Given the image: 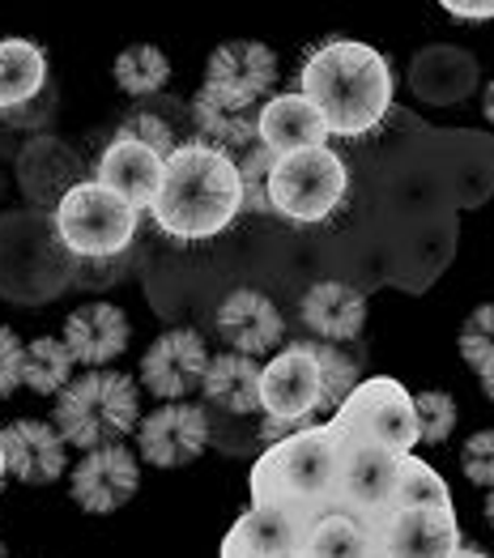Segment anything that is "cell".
<instances>
[{"instance_id": "44dd1931", "label": "cell", "mask_w": 494, "mask_h": 558, "mask_svg": "<svg viewBox=\"0 0 494 558\" xmlns=\"http://www.w3.org/2000/svg\"><path fill=\"white\" fill-rule=\"evenodd\" d=\"M299 312H303V325L312 328L315 337H324L328 345L354 341L366 328V294L350 281H315L303 294Z\"/></svg>"}, {"instance_id": "f35d334b", "label": "cell", "mask_w": 494, "mask_h": 558, "mask_svg": "<svg viewBox=\"0 0 494 558\" xmlns=\"http://www.w3.org/2000/svg\"><path fill=\"white\" fill-rule=\"evenodd\" d=\"M451 558H491V555H486V550H469V546H460Z\"/></svg>"}, {"instance_id": "30bf717a", "label": "cell", "mask_w": 494, "mask_h": 558, "mask_svg": "<svg viewBox=\"0 0 494 558\" xmlns=\"http://www.w3.org/2000/svg\"><path fill=\"white\" fill-rule=\"evenodd\" d=\"M401 461L405 452H388V448H346L337 508L362 515L371 524H384L393 515L397 482H401Z\"/></svg>"}, {"instance_id": "2e32d148", "label": "cell", "mask_w": 494, "mask_h": 558, "mask_svg": "<svg viewBox=\"0 0 494 558\" xmlns=\"http://www.w3.org/2000/svg\"><path fill=\"white\" fill-rule=\"evenodd\" d=\"M162 171H167V158L158 149H149L133 137H111V145L98 154L94 180L111 187L116 196H124L141 214V209H154L158 187H162Z\"/></svg>"}, {"instance_id": "7c38bea8", "label": "cell", "mask_w": 494, "mask_h": 558, "mask_svg": "<svg viewBox=\"0 0 494 558\" xmlns=\"http://www.w3.org/2000/svg\"><path fill=\"white\" fill-rule=\"evenodd\" d=\"M205 372H209V345L201 332L192 328H171L162 332L145 359H141V384L145 392L162 397V401H183L188 392H196L205 384Z\"/></svg>"}, {"instance_id": "9a60e30c", "label": "cell", "mask_w": 494, "mask_h": 558, "mask_svg": "<svg viewBox=\"0 0 494 558\" xmlns=\"http://www.w3.org/2000/svg\"><path fill=\"white\" fill-rule=\"evenodd\" d=\"M315 520L281 508H248L222 537V558H281L303 555Z\"/></svg>"}, {"instance_id": "1f68e13d", "label": "cell", "mask_w": 494, "mask_h": 558, "mask_svg": "<svg viewBox=\"0 0 494 558\" xmlns=\"http://www.w3.org/2000/svg\"><path fill=\"white\" fill-rule=\"evenodd\" d=\"M413 418H418V444H444L456 426V401L448 392L431 388L413 397Z\"/></svg>"}, {"instance_id": "e575fe53", "label": "cell", "mask_w": 494, "mask_h": 558, "mask_svg": "<svg viewBox=\"0 0 494 558\" xmlns=\"http://www.w3.org/2000/svg\"><path fill=\"white\" fill-rule=\"evenodd\" d=\"M460 469L473 486H486L494 490V426L491 430H478L473 439H465L460 448Z\"/></svg>"}, {"instance_id": "74e56055", "label": "cell", "mask_w": 494, "mask_h": 558, "mask_svg": "<svg viewBox=\"0 0 494 558\" xmlns=\"http://www.w3.org/2000/svg\"><path fill=\"white\" fill-rule=\"evenodd\" d=\"M482 116L494 124V77L486 82V90H482Z\"/></svg>"}, {"instance_id": "3957f363", "label": "cell", "mask_w": 494, "mask_h": 558, "mask_svg": "<svg viewBox=\"0 0 494 558\" xmlns=\"http://www.w3.org/2000/svg\"><path fill=\"white\" fill-rule=\"evenodd\" d=\"M341 457L346 448L328 422H312L269 444L252 465V508H281L308 520L333 512L341 490Z\"/></svg>"}, {"instance_id": "d590c367", "label": "cell", "mask_w": 494, "mask_h": 558, "mask_svg": "<svg viewBox=\"0 0 494 558\" xmlns=\"http://www.w3.org/2000/svg\"><path fill=\"white\" fill-rule=\"evenodd\" d=\"M22 359H26V345L13 328L0 325V397H9L13 388H22Z\"/></svg>"}, {"instance_id": "5bb4252c", "label": "cell", "mask_w": 494, "mask_h": 558, "mask_svg": "<svg viewBox=\"0 0 494 558\" xmlns=\"http://www.w3.org/2000/svg\"><path fill=\"white\" fill-rule=\"evenodd\" d=\"M214 325H218V337L230 345V354H243V359L273 354L286 337V320H281L277 303L261 290H230Z\"/></svg>"}, {"instance_id": "b9f144b4", "label": "cell", "mask_w": 494, "mask_h": 558, "mask_svg": "<svg viewBox=\"0 0 494 558\" xmlns=\"http://www.w3.org/2000/svg\"><path fill=\"white\" fill-rule=\"evenodd\" d=\"M4 473H9V461H4V439H0V482H4Z\"/></svg>"}, {"instance_id": "836d02e7", "label": "cell", "mask_w": 494, "mask_h": 558, "mask_svg": "<svg viewBox=\"0 0 494 558\" xmlns=\"http://www.w3.org/2000/svg\"><path fill=\"white\" fill-rule=\"evenodd\" d=\"M116 137H133V141H141V145H149V149H158L162 158L180 145L176 141V129L162 120V116H154V111H136V116H129L124 124H120V133Z\"/></svg>"}, {"instance_id": "7bdbcfd3", "label": "cell", "mask_w": 494, "mask_h": 558, "mask_svg": "<svg viewBox=\"0 0 494 558\" xmlns=\"http://www.w3.org/2000/svg\"><path fill=\"white\" fill-rule=\"evenodd\" d=\"M0 558H9V550H4V542H0Z\"/></svg>"}, {"instance_id": "f1b7e54d", "label": "cell", "mask_w": 494, "mask_h": 558, "mask_svg": "<svg viewBox=\"0 0 494 558\" xmlns=\"http://www.w3.org/2000/svg\"><path fill=\"white\" fill-rule=\"evenodd\" d=\"M413 508H426V512H451V490H448V482L426 465V461H418L413 452H405L393 512H413Z\"/></svg>"}, {"instance_id": "ee69618b", "label": "cell", "mask_w": 494, "mask_h": 558, "mask_svg": "<svg viewBox=\"0 0 494 558\" xmlns=\"http://www.w3.org/2000/svg\"><path fill=\"white\" fill-rule=\"evenodd\" d=\"M281 558H303V555H281Z\"/></svg>"}, {"instance_id": "ffe728a7", "label": "cell", "mask_w": 494, "mask_h": 558, "mask_svg": "<svg viewBox=\"0 0 494 558\" xmlns=\"http://www.w3.org/2000/svg\"><path fill=\"white\" fill-rule=\"evenodd\" d=\"M256 141L269 149L273 158H286V154H299V149L328 145V124L320 120V111L303 94H277L256 116Z\"/></svg>"}, {"instance_id": "e0dca14e", "label": "cell", "mask_w": 494, "mask_h": 558, "mask_svg": "<svg viewBox=\"0 0 494 558\" xmlns=\"http://www.w3.org/2000/svg\"><path fill=\"white\" fill-rule=\"evenodd\" d=\"M9 473L26 486H51L69 473V444L64 435L44 418H17L0 430Z\"/></svg>"}, {"instance_id": "7a4b0ae2", "label": "cell", "mask_w": 494, "mask_h": 558, "mask_svg": "<svg viewBox=\"0 0 494 558\" xmlns=\"http://www.w3.org/2000/svg\"><path fill=\"white\" fill-rule=\"evenodd\" d=\"M149 214L158 231L180 243H201V239L222 234L243 214L239 158H230L214 145H201V141H180L167 154L162 187Z\"/></svg>"}, {"instance_id": "52a82bcc", "label": "cell", "mask_w": 494, "mask_h": 558, "mask_svg": "<svg viewBox=\"0 0 494 558\" xmlns=\"http://www.w3.org/2000/svg\"><path fill=\"white\" fill-rule=\"evenodd\" d=\"M328 430L341 439V448H388L413 452L418 448V418L413 397L397 379L371 375L341 401V410L328 418Z\"/></svg>"}, {"instance_id": "d6986e66", "label": "cell", "mask_w": 494, "mask_h": 558, "mask_svg": "<svg viewBox=\"0 0 494 558\" xmlns=\"http://www.w3.org/2000/svg\"><path fill=\"white\" fill-rule=\"evenodd\" d=\"M133 325L116 303H86L64 320V350L73 354V363L82 367H107L129 350Z\"/></svg>"}, {"instance_id": "83f0119b", "label": "cell", "mask_w": 494, "mask_h": 558, "mask_svg": "<svg viewBox=\"0 0 494 558\" xmlns=\"http://www.w3.org/2000/svg\"><path fill=\"white\" fill-rule=\"evenodd\" d=\"M171 82V60L154 44H133L116 56V86L133 98H154Z\"/></svg>"}, {"instance_id": "cb8c5ba5", "label": "cell", "mask_w": 494, "mask_h": 558, "mask_svg": "<svg viewBox=\"0 0 494 558\" xmlns=\"http://www.w3.org/2000/svg\"><path fill=\"white\" fill-rule=\"evenodd\" d=\"M47 90V51L31 39H0V116L31 107Z\"/></svg>"}, {"instance_id": "d6a6232c", "label": "cell", "mask_w": 494, "mask_h": 558, "mask_svg": "<svg viewBox=\"0 0 494 558\" xmlns=\"http://www.w3.org/2000/svg\"><path fill=\"white\" fill-rule=\"evenodd\" d=\"M273 158L269 149L256 141L243 158H239V180H243V209H256V214H269V175H273Z\"/></svg>"}, {"instance_id": "6da1fadb", "label": "cell", "mask_w": 494, "mask_h": 558, "mask_svg": "<svg viewBox=\"0 0 494 558\" xmlns=\"http://www.w3.org/2000/svg\"><path fill=\"white\" fill-rule=\"evenodd\" d=\"M299 94L320 111L328 137H366L384 124L397 77L384 51L354 39H328L303 60Z\"/></svg>"}, {"instance_id": "7402d4cb", "label": "cell", "mask_w": 494, "mask_h": 558, "mask_svg": "<svg viewBox=\"0 0 494 558\" xmlns=\"http://www.w3.org/2000/svg\"><path fill=\"white\" fill-rule=\"evenodd\" d=\"M409 86L418 98L444 107V102H460L469 98L473 86H478V60L460 47L435 44L426 51L413 56V69H409Z\"/></svg>"}, {"instance_id": "5b68a950", "label": "cell", "mask_w": 494, "mask_h": 558, "mask_svg": "<svg viewBox=\"0 0 494 558\" xmlns=\"http://www.w3.org/2000/svg\"><path fill=\"white\" fill-rule=\"evenodd\" d=\"M346 192H350V167L337 149L328 145L299 149L273 162L269 214L299 222V227H315L341 209Z\"/></svg>"}, {"instance_id": "277c9868", "label": "cell", "mask_w": 494, "mask_h": 558, "mask_svg": "<svg viewBox=\"0 0 494 558\" xmlns=\"http://www.w3.org/2000/svg\"><path fill=\"white\" fill-rule=\"evenodd\" d=\"M51 426L64 435V444H73L82 452L111 448L141 426V392L124 372L77 375L56 397Z\"/></svg>"}, {"instance_id": "603a6c76", "label": "cell", "mask_w": 494, "mask_h": 558, "mask_svg": "<svg viewBox=\"0 0 494 558\" xmlns=\"http://www.w3.org/2000/svg\"><path fill=\"white\" fill-rule=\"evenodd\" d=\"M256 116H261V107H234V102H222V98H214L205 90L192 98L196 141L222 149L230 158L248 154L256 145Z\"/></svg>"}, {"instance_id": "ba28073f", "label": "cell", "mask_w": 494, "mask_h": 558, "mask_svg": "<svg viewBox=\"0 0 494 558\" xmlns=\"http://www.w3.org/2000/svg\"><path fill=\"white\" fill-rule=\"evenodd\" d=\"M261 414H265L269 444L312 426L315 414H328L324 372H320L312 341H294V345L277 350L261 367Z\"/></svg>"}, {"instance_id": "8fae6325", "label": "cell", "mask_w": 494, "mask_h": 558, "mask_svg": "<svg viewBox=\"0 0 494 558\" xmlns=\"http://www.w3.org/2000/svg\"><path fill=\"white\" fill-rule=\"evenodd\" d=\"M136 486H141V465L124 444L94 448L77 461V469H69V495L91 515L120 512L136 495Z\"/></svg>"}, {"instance_id": "60d3db41", "label": "cell", "mask_w": 494, "mask_h": 558, "mask_svg": "<svg viewBox=\"0 0 494 558\" xmlns=\"http://www.w3.org/2000/svg\"><path fill=\"white\" fill-rule=\"evenodd\" d=\"M482 392H486V397L494 401V372H491V375H482Z\"/></svg>"}, {"instance_id": "8d00e7d4", "label": "cell", "mask_w": 494, "mask_h": 558, "mask_svg": "<svg viewBox=\"0 0 494 558\" xmlns=\"http://www.w3.org/2000/svg\"><path fill=\"white\" fill-rule=\"evenodd\" d=\"M444 13L460 17V22H491L494 0H444Z\"/></svg>"}, {"instance_id": "9c48e42d", "label": "cell", "mask_w": 494, "mask_h": 558, "mask_svg": "<svg viewBox=\"0 0 494 558\" xmlns=\"http://www.w3.org/2000/svg\"><path fill=\"white\" fill-rule=\"evenodd\" d=\"M273 86H277L273 47L256 44V39H234V44L214 47L201 90L222 98V102H234V107H265Z\"/></svg>"}, {"instance_id": "8992f818", "label": "cell", "mask_w": 494, "mask_h": 558, "mask_svg": "<svg viewBox=\"0 0 494 558\" xmlns=\"http://www.w3.org/2000/svg\"><path fill=\"white\" fill-rule=\"evenodd\" d=\"M136 218L141 214L124 196H116L98 180H82L56 205V239L77 260H111L133 243Z\"/></svg>"}, {"instance_id": "4fadbf2b", "label": "cell", "mask_w": 494, "mask_h": 558, "mask_svg": "<svg viewBox=\"0 0 494 558\" xmlns=\"http://www.w3.org/2000/svg\"><path fill=\"white\" fill-rule=\"evenodd\" d=\"M136 448L145 465L183 469L209 448V414L205 405H162L136 426Z\"/></svg>"}, {"instance_id": "d4e9b609", "label": "cell", "mask_w": 494, "mask_h": 558, "mask_svg": "<svg viewBox=\"0 0 494 558\" xmlns=\"http://www.w3.org/2000/svg\"><path fill=\"white\" fill-rule=\"evenodd\" d=\"M201 392H205L209 405H218L226 414H239V418L256 414L261 410V363L226 350L218 359H209Z\"/></svg>"}, {"instance_id": "ab89813d", "label": "cell", "mask_w": 494, "mask_h": 558, "mask_svg": "<svg viewBox=\"0 0 494 558\" xmlns=\"http://www.w3.org/2000/svg\"><path fill=\"white\" fill-rule=\"evenodd\" d=\"M486 524L494 529V490H486Z\"/></svg>"}, {"instance_id": "484cf974", "label": "cell", "mask_w": 494, "mask_h": 558, "mask_svg": "<svg viewBox=\"0 0 494 558\" xmlns=\"http://www.w3.org/2000/svg\"><path fill=\"white\" fill-rule=\"evenodd\" d=\"M375 546H379V524L333 508L315 515L312 533L303 542V558H375Z\"/></svg>"}, {"instance_id": "4dcf8cb0", "label": "cell", "mask_w": 494, "mask_h": 558, "mask_svg": "<svg viewBox=\"0 0 494 558\" xmlns=\"http://www.w3.org/2000/svg\"><path fill=\"white\" fill-rule=\"evenodd\" d=\"M460 359L478 375L494 372V303H482V307L460 325Z\"/></svg>"}, {"instance_id": "4316f807", "label": "cell", "mask_w": 494, "mask_h": 558, "mask_svg": "<svg viewBox=\"0 0 494 558\" xmlns=\"http://www.w3.org/2000/svg\"><path fill=\"white\" fill-rule=\"evenodd\" d=\"M73 354L64 350L60 337H39L26 345V359H22V384L39 397H60L69 384H73Z\"/></svg>"}, {"instance_id": "f546056e", "label": "cell", "mask_w": 494, "mask_h": 558, "mask_svg": "<svg viewBox=\"0 0 494 558\" xmlns=\"http://www.w3.org/2000/svg\"><path fill=\"white\" fill-rule=\"evenodd\" d=\"M315 359H320V372H324V392H328V418L341 410V401L359 388V363L350 359V354H341L337 345H328V341H312Z\"/></svg>"}, {"instance_id": "ac0fdd59", "label": "cell", "mask_w": 494, "mask_h": 558, "mask_svg": "<svg viewBox=\"0 0 494 558\" xmlns=\"http://www.w3.org/2000/svg\"><path fill=\"white\" fill-rule=\"evenodd\" d=\"M460 550L456 512H393L379 524L375 558H451Z\"/></svg>"}]
</instances>
